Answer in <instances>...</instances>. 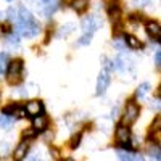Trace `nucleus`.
Returning <instances> with one entry per match:
<instances>
[{"instance_id":"nucleus-1","label":"nucleus","mask_w":161,"mask_h":161,"mask_svg":"<svg viewBox=\"0 0 161 161\" xmlns=\"http://www.w3.org/2000/svg\"><path fill=\"white\" fill-rule=\"evenodd\" d=\"M16 34L24 36V37H34L39 34L40 31V26L39 23L34 19V16L26 10L24 7H18V16H16Z\"/></svg>"},{"instance_id":"nucleus-2","label":"nucleus","mask_w":161,"mask_h":161,"mask_svg":"<svg viewBox=\"0 0 161 161\" xmlns=\"http://www.w3.org/2000/svg\"><path fill=\"white\" fill-rule=\"evenodd\" d=\"M7 77L11 84H16L21 80V73H23V60H13L11 63H8L7 66Z\"/></svg>"},{"instance_id":"nucleus-3","label":"nucleus","mask_w":161,"mask_h":161,"mask_svg":"<svg viewBox=\"0 0 161 161\" xmlns=\"http://www.w3.org/2000/svg\"><path fill=\"white\" fill-rule=\"evenodd\" d=\"M113 68L121 71V73H132L134 71V61L132 58H129L126 53H121V55H118V58L113 61Z\"/></svg>"},{"instance_id":"nucleus-4","label":"nucleus","mask_w":161,"mask_h":161,"mask_svg":"<svg viewBox=\"0 0 161 161\" xmlns=\"http://www.w3.org/2000/svg\"><path fill=\"white\" fill-rule=\"evenodd\" d=\"M100 26H102V21L95 15H90V16L82 19V31H84V34H93Z\"/></svg>"},{"instance_id":"nucleus-5","label":"nucleus","mask_w":161,"mask_h":161,"mask_svg":"<svg viewBox=\"0 0 161 161\" xmlns=\"http://www.w3.org/2000/svg\"><path fill=\"white\" fill-rule=\"evenodd\" d=\"M108 84H110V73L106 69H102V73L98 74V79H97V95L105 93V90L108 89Z\"/></svg>"},{"instance_id":"nucleus-6","label":"nucleus","mask_w":161,"mask_h":161,"mask_svg":"<svg viewBox=\"0 0 161 161\" xmlns=\"http://www.w3.org/2000/svg\"><path fill=\"white\" fill-rule=\"evenodd\" d=\"M139 105L134 102V100H130V102H127V105H126V113H124V118H126V121L127 123H134V121L137 119V116H139Z\"/></svg>"},{"instance_id":"nucleus-7","label":"nucleus","mask_w":161,"mask_h":161,"mask_svg":"<svg viewBox=\"0 0 161 161\" xmlns=\"http://www.w3.org/2000/svg\"><path fill=\"white\" fill-rule=\"evenodd\" d=\"M26 113H28L29 116H39V114H42L44 113V105L42 102H39V100H32L29 103H26Z\"/></svg>"},{"instance_id":"nucleus-8","label":"nucleus","mask_w":161,"mask_h":161,"mask_svg":"<svg viewBox=\"0 0 161 161\" xmlns=\"http://www.w3.org/2000/svg\"><path fill=\"white\" fill-rule=\"evenodd\" d=\"M116 139H118V142H119L121 145L127 143V142L130 140V130H129V127H126L124 124L118 126V127H116Z\"/></svg>"},{"instance_id":"nucleus-9","label":"nucleus","mask_w":161,"mask_h":161,"mask_svg":"<svg viewBox=\"0 0 161 161\" xmlns=\"http://www.w3.org/2000/svg\"><path fill=\"white\" fill-rule=\"evenodd\" d=\"M28 150H29L28 142H21V143L16 147V150L13 152V159H15V161H23V159L26 158V153H28Z\"/></svg>"},{"instance_id":"nucleus-10","label":"nucleus","mask_w":161,"mask_h":161,"mask_svg":"<svg viewBox=\"0 0 161 161\" xmlns=\"http://www.w3.org/2000/svg\"><path fill=\"white\" fill-rule=\"evenodd\" d=\"M145 29H147V34H148L150 37H153V39H159V24H158V21H148L147 23V26H145Z\"/></svg>"},{"instance_id":"nucleus-11","label":"nucleus","mask_w":161,"mask_h":161,"mask_svg":"<svg viewBox=\"0 0 161 161\" xmlns=\"http://www.w3.org/2000/svg\"><path fill=\"white\" fill-rule=\"evenodd\" d=\"M124 42H126V45H127L129 48H134V50H139V48L143 47L142 42H140L136 36H126V37H124Z\"/></svg>"},{"instance_id":"nucleus-12","label":"nucleus","mask_w":161,"mask_h":161,"mask_svg":"<svg viewBox=\"0 0 161 161\" xmlns=\"http://www.w3.org/2000/svg\"><path fill=\"white\" fill-rule=\"evenodd\" d=\"M89 7V0H71V8L77 13L86 11Z\"/></svg>"},{"instance_id":"nucleus-13","label":"nucleus","mask_w":161,"mask_h":161,"mask_svg":"<svg viewBox=\"0 0 161 161\" xmlns=\"http://www.w3.org/2000/svg\"><path fill=\"white\" fill-rule=\"evenodd\" d=\"M148 92H150V84H148V82H142V84L139 86L137 92H136V95H137L139 98L145 100V98H147V95H148Z\"/></svg>"},{"instance_id":"nucleus-14","label":"nucleus","mask_w":161,"mask_h":161,"mask_svg":"<svg viewBox=\"0 0 161 161\" xmlns=\"http://www.w3.org/2000/svg\"><path fill=\"white\" fill-rule=\"evenodd\" d=\"M119 159L121 161H143L140 155H132L127 152H119Z\"/></svg>"},{"instance_id":"nucleus-15","label":"nucleus","mask_w":161,"mask_h":161,"mask_svg":"<svg viewBox=\"0 0 161 161\" xmlns=\"http://www.w3.org/2000/svg\"><path fill=\"white\" fill-rule=\"evenodd\" d=\"M108 15H110V18L111 19H118L119 18V15H121V8H119V5H118V2H111L110 3V7H108Z\"/></svg>"},{"instance_id":"nucleus-16","label":"nucleus","mask_w":161,"mask_h":161,"mask_svg":"<svg viewBox=\"0 0 161 161\" xmlns=\"http://www.w3.org/2000/svg\"><path fill=\"white\" fill-rule=\"evenodd\" d=\"M47 127V119H45V116H36L34 118V129L37 130V132H40V130H44Z\"/></svg>"},{"instance_id":"nucleus-17","label":"nucleus","mask_w":161,"mask_h":161,"mask_svg":"<svg viewBox=\"0 0 161 161\" xmlns=\"http://www.w3.org/2000/svg\"><path fill=\"white\" fill-rule=\"evenodd\" d=\"M13 126V119L7 114H0V129H10Z\"/></svg>"},{"instance_id":"nucleus-18","label":"nucleus","mask_w":161,"mask_h":161,"mask_svg":"<svg viewBox=\"0 0 161 161\" xmlns=\"http://www.w3.org/2000/svg\"><path fill=\"white\" fill-rule=\"evenodd\" d=\"M7 66H8V57H7V53H0V76L5 74Z\"/></svg>"},{"instance_id":"nucleus-19","label":"nucleus","mask_w":161,"mask_h":161,"mask_svg":"<svg viewBox=\"0 0 161 161\" xmlns=\"http://www.w3.org/2000/svg\"><path fill=\"white\" fill-rule=\"evenodd\" d=\"M8 45H15V47L19 45V36L16 32H13L11 36H8Z\"/></svg>"},{"instance_id":"nucleus-20","label":"nucleus","mask_w":161,"mask_h":161,"mask_svg":"<svg viewBox=\"0 0 161 161\" xmlns=\"http://www.w3.org/2000/svg\"><path fill=\"white\" fill-rule=\"evenodd\" d=\"M90 40H92V34H84L77 40V44L79 45H87V44H90Z\"/></svg>"},{"instance_id":"nucleus-21","label":"nucleus","mask_w":161,"mask_h":161,"mask_svg":"<svg viewBox=\"0 0 161 161\" xmlns=\"http://www.w3.org/2000/svg\"><path fill=\"white\" fill-rule=\"evenodd\" d=\"M36 134H37V130H36L34 127H31V129H26V130L23 132V137H24V139H32V137H36Z\"/></svg>"},{"instance_id":"nucleus-22","label":"nucleus","mask_w":161,"mask_h":161,"mask_svg":"<svg viewBox=\"0 0 161 161\" xmlns=\"http://www.w3.org/2000/svg\"><path fill=\"white\" fill-rule=\"evenodd\" d=\"M132 3L136 5V7H139V8H143V7H147V5H150L152 0H134Z\"/></svg>"},{"instance_id":"nucleus-23","label":"nucleus","mask_w":161,"mask_h":161,"mask_svg":"<svg viewBox=\"0 0 161 161\" xmlns=\"http://www.w3.org/2000/svg\"><path fill=\"white\" fill-rule=\"evenodd\" d=\"M73 29H74V26H73V24H66V29H64V28H61V31H60V34H58V36H60V37H61V36H68Z\"/></svg>"},{"instance_id":"nucleus-24","label":"nucleus","mask_w":161,"mask_h":161,"mask_svg":"<svg viewBox=\"0 0 161 161\" xmlns=\"http://www.w3.org/2000/svg\"><path fill=\"white\" fill-rule=\"evenodd\" d=\"M79 143H80V134H76V136L71 139V147L76 148V147H79Z\"/></svg>"},{"instance_id":"nucleus-25","label":"nucleus","mask_w":161,"mask_h":161,"mask_svg":"<svg viewBox=\"0 0 161 161\" xmlns=\"http://www.w3.org/2000/svg\"><path fill=\"white\" fill-rule=\"evenodd\" d=\"M155 63H156V66H158V68L161 66V52H159V50L156 52V55H155Z\"/></svg>"},{"instance_id":"nucleus-26","label":"nucleus","mask_w":161,"mask_h":161,"mask_svg":"<svg viewBox=\"0 0 161 161\" xmlns=\"http://www.w3.org/2000/svg\"><path fill=\"white\" fill-rule=\"evenodd\" d=\"M150 153H152V156H153L156 161H159V150H158V147H156V150H152Z\"/></svg>"},{"instance_id":"nucleus-27","label":"nucleus","mask_w":161,"mask_h":161,"mask_svg":"<svg viewBox=\"0 0 161 161\" xmlns=\"http://www.w3.org/2000/svg\"><path fill=\"white\" fill-rule=\"evenodd\" d=\"M29 161H40V159H39V158H37V156H32V158H31V159H29Z\"/></svg>"},{"instance_id":"nucleus-28","label":"nucleus","mask_w":161,"mask_h":161,"mask_svg":"<svg viewBox=\"0 0 161 161\" xmlns=\"http://www.w3.org/2000/svg\"><path fill=\"white\" fill-rule=\"evenodd\" d=\"M66 161H74V159H66Z\"/></svg>"}]
</instances>
